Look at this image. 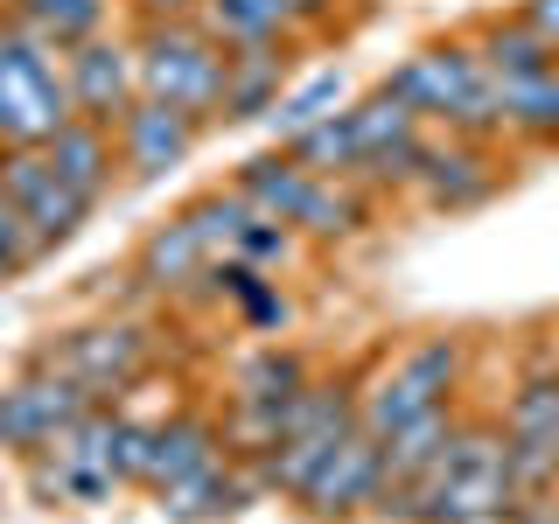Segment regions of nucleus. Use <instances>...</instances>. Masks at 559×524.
Wrapping results in <instances>:
<instances>
[{"label": "nucleus", "mask_w": 559, "mask_h": 524, "mask_svg": "<svg viewBox=\"0 0 559 524\" xmlns=\"http://www.w3.org/2000/svg\"><path fill=\"white\" fill-rule=\"evenodd\" d=\"M511 462H503V427L497 413H468L448 433V448L419 468L413 483H384L378 524H503L511 511Z\"/></svg>", "instance_id": "nucleus-1"}, {"label": "nucleus", "mask_w": 559, "mask_h": 524, "mask_svg": "<svg viewBox=\"0 0 559 524\" xmlns=\"http://www.w3.org/2000/svg\"><path fill=\"white\" fill-rule=\"evenodd\" d=\"M49 364L70 371L84 384V392L98 398V406H127V398L147 384L154 371L168 364V336L147 322L140 308H98V314H78V322L49 329L43 343Z\"/></svg>", "instance_id": "nucleus-2"}, {"label": "nucleus", "mask_w": 559, "mask_h": 524, "mask_svg": "<svg viewBox=\"0 0 559 524\" xmlns=\"http://www.w3.org/2000/svg\"><path fill=\"white\" fill-rule=\"evenodd\" d=\"M462 384H468V336H454V329L406 336V343L378 349L371 371H357V427H371L384 441L413 413L462 398Z\"/></svg>", "instance_id": "nucleus-3"}, {"label": "nucleus", "mask_w": 559, "mask_h": 524, "mask_svg": "<svg viewBox=\"0 0 559 524\" xmlns=\"http://www.w3.org/2000/svg\"><path fill=\"white\" fill-rule=\"evenodd\" d=\"M399 98L427 119V133H462V140H497V98H489V70L462 28L433 35V43L406 49L384 70Z\"/></svg>", "instance_id": "nucleus-4"}, {"label": "nucleus", "mask_w": 559, "mask_h": 524, "mask_svg": "<svg viewBox=\"0 0 559 524\" xmlns=\"http://www.w3.org/2000/svg\"><path fill=\"white\" fill-rule=\"evenodd\" d=\"M78 119L63 78V49L8 14L0 28V147H43Z\"/></svg>", "instance_id": "nucleus-5"}, {"label": "nucleus", "mask_w": 559, "mask_h": 524, "mask_svg": "<svg viewBox=\"0 0 559 524\" xmlns=\"http://www.w3.org/2000/svg\"><path fill=\"white\" fill-rule=\"evenodd\" d=\"M224 57H231V49H224L197 14H189V22H133L140 98H162V105H175V112L203 119V127H217Z\"/></svg>", "instance_id": "nucleus-6"}, {"label": "nucleus", "mask_w": 559, "mask_h": 524, "mask_svg": "<svg viewBox=\"0 0 559 524\" xmlns=\"http://www.w3.org/2000/svg\"><path fill=\"white\" fill-rule=\"evenodd\" d=\"M92 406L98 398L84 392L78 378L57 371L43 349H28L22 371L0 378V454H8V462H28V454H43L70 419H84Z\"/></svg>", "instance_id": "nucleus-7"}, {"label": "nucleus", "mask_w": 559, "mask_h": 524, "mask_svg": "<svg viewBox=\"0 0 559 524\" xmlns=\"http://www.w3.org/2000/svg\"><path fill=\"white\" fill-rule=\"evenodd\" d=\"M384 497V448L371 427H349L336 448L322 454V468L301 483V497H294V511L308 524H357L371 517Z\"/></svg>", "instance_id": "nucleus-8"}, {"label": "nucleus", "mask_w": 559, "mask_h": 524, "mask_svg": "<svg viewBox=\"0 0 559 524\" xmlns=\"http://www.w3.org/2000/svg\"><path fill=\"white\" fill-rule=\"evenodd\" d=\"M511 182V147L503 140H462V133H433L427 140V162H419L413 196L419 210H483L497 189Z\"/></svg>", "instance_id": "nucleus-9"}, {"label": "nucleus", "mask_w": 559, "mask_h": 524, "mask_svg": "<svg viewBox=\"0 0 559 524\" xmlns=\"http://www.w3.org/2000/svg\"><path fill=\"white\" fill-rule=\"evenodd\" d=\"M0 189H8V203H14V210H22L28 231L43 238V252H63V245L98 217V210L84 203L57 168H49V154H43V147H0Z\"/></svg>", "instance_id": "nucleus-10"}, {"label": "nucleus", "mask_w": 559, "mask_h": 524, "mask_svg": "<svg viewBox=\"0 0 559 524\" xmlns=\"http://www.w3.org/2000/svg\"><path fill=\"white\" fill-rule=\"evenodd\" d=\"M63 78H70V105L92 127H119L140 105V63H133V28H105L92 43L63 49Z\"/></svg>", "instance_id": "nucleus-11"}, {"label": "nucleus", "mask_w": 559, "mask_h": 524, "mask_svg": "<svg viewBox=\"0 0 559 524\" xmlns=\"http://www.w3.org/2000/svg\"><path fill=\"white\" fill-rule=\"evenodd\" d=\"M112 140H119L127 182H168L175 168H189V154L210 140V127L189 119V112H175V105H162V98H140L133 112L112 127Z\"/></svg>", "instance_id": "nucleus-12"}, {"label": "nucleus", "mask_w": 559, "mask_h": 524, "mask_svg": "<svg viewBox=\"0 0 559 524\" xmlns=\"http://www.w3.org/2000/svg\"><path fill=\"white\" fill-rule=\"evenodd\" d=\"M210 259H217V252H210V245H203V238H197V231H189V224L168 210L162 224H147V231L133 238L127 273L140 279V294H147V301H189Z\"/></svg>", "instance_id": "nucleus-13"}, {"label": "nucleus", "mask_w": 559, "mask_h": 524, "mask_svg": "<svg viewBox=\"0 0 559 524\" xmlns=\"http://www.w3.org/2000/svg\"><path fill=\"white\" fill-rule=\"evenodd\" d=\"M266 497V483H259L252 462H238V454H217V462H203L197 476L168 483L162 497H154V511L168 524H224L238 511H252V503Z\"/></svg>", "instance_id": "nucleus-14"}, {"label": "nucleus", "mask_w": 559, "mask_h": 524, "mask_svg": "<svg viewBox=\"0 0 559 524\" xmlns=\"http://www.w3.org/2000/svg\"><path fill=\"white\" fill-rule=\"evenodd\" d=\"M497 98V140L503 147H559V63L546 70H511V78H489Z\"/></svg>", "instance_id": "nucleus-15"}, {"label": "nucleus", "mask_w": 559, "mask_h": 524, "mask_svg": "<svg viewBox=\"0 0 559 524\" xmlns=\"http://www.w3.org/2000/svg\"><path fill=\"white\" fill-rule=\"evenodd\" d=\"M217 454H231L224 448V419L210 413V406H168L162 419H154V448H147V497H162L168 483H182V476H197L203 462H217Z\"/></svg>", "instance_id": "nucleus-16"}, {"label": "nucleus", "mask_w": 559, "mask_h": 524, "mask_svg": "<svg viewBox=\"0 0 559 524\" xmlns=\"http://www.w3.org/2000/svg\"><path fill=\"white\" fill-rule=\"evenodd\" d=\"M294 57H301L294 43H280V49H231V57H224L217 127H252V119H273V105L287 98V84H294ZM217 127H210V133H217Z\"/></svg>", "instance_id": "nucleus-17"}, {"label": "nucleus", "mask_w": 559, "mask_h": 524, "mask_svg": "<svg viewBox=\"0 0 559 524\" xmlns=\"http://www.w3.org/2000/svg\"><path fill=\"white\" fill-rule=\"evenodd\" d=\"M43 154H49V168H57L92 210H105V203H112V189L127 182L112 127H92V119H70L63 133H49V140H43Z\"/></svg>", "instance_id": "nucleus-18"}, {"label": "nucleus", "mask_w": 559, "mask_h": 524, "mask_svg": "<svg viewBox=\"0 0 559 524\" xmlns=\"http://www.w3.org/2000/svg\"><path fill=\"white\" fill-rule=\"evenodd\" d=\"M231 189L259 210V217L294 224V217H301V203H308V189H314V168L294 147H280V140H273L266 154H245V162L231 168Z\"/></svg>", "instance_id": "nucleus-19"}, {"label": "nucleus", "mask_w": 559, "mask_h": 524, "mask_svg": "<svg viewBox=\"0 0 559 524\" xmlns=\"http://www.w3.org/2000/svg\"><path fill=\"white\" fill-rule=\"evenodd\" d=\"M197 22L217 35L224 49H280V43L308 49L301 28H294V14H287V0H203Z\"/></svg>", "instance_id": "nucleus-20"}, {"label": "nucleus", "mask_w": 559, "mask_h": 524, "mask_svg": "<svg viewBox=\"0 0 559 524\" xmlns=\"http://www.w3.org/2000/svg\"><path fill=\"white\" fill-rule=\"evenodd\" d=\"M468 43H476V57H483V70L489 78H511V70H546V63H559L552 57V43L538 35L524 14L511 8V14H476V22L462 28Z\"/></svg>", "instance_id": "nucleus-21"}, {"label": "nucleus", "mask_w": 559, "mask_h": 524, "mask_svg": "<svg viewBox=\"0 0 559 524\" xmlns=\"http://www.w3.org/2000/svg\"><path fill=\"white\" fill-rule=\"evenodd\" d=\"M8 14L35 35H49L57 49H78L92 43L105 28H127V14H119V0H8Z\"/></svg>", "instance_id": "nucleus-22"}, {"label": "nucleus", "mask_w": 559, "mask_h": 524, "mask_svg": "<svg viewBox=\"0 0 559 524\" xmlns=\"http://www.w3.org/2000/svg\"><path fill=\"white\" fill-rule=\"evenodd\" d=\"M462 427V398H448V406H427V413H413L406 427H392L384 433V483H413L419 468L433 462V454L448 448V433Z\"/></svg>", "instance_id": "nucleus-23"}, {"label": "nucleus", "mask_w": 559, "mask_h": 524, "mask_svg": "<svg viewBox=\"0 0 559 524\" xmlns=\"http://www.w3.org/2000/svg\"><path fill=\"white\" fill-rule=\"evenodd\" d=\"M343 105H349V78H343V70H314V78L287 84V98L273 105V119H266V127H273V140H280V147H287L294 133H308L314 119L343 112Z\"/></svg>", "instance_id": "nucleus-24"}, {"label": "nucleus", "mask_w": 559, "mask_h": 524, "mask_svg": "<svg viewBox=\"0 0 559 524\" xmlns=\"http://www.w3.org/2000/svg\"><path fill=\"white\" fill-rule=\"evenodd\" d=\"M175 217H182L189 231H197V238L210 245V252H231L238 231H245V217H252V203H245L231 182H210V189H197V196L175 210Z\"/></svg>", "instance_id": "nucleus-25"}, {"label": "nucleus", "mask_w": 559, "mask_h": 524, "mask_svg": "<svg viewBox=\"0 0 559 524\" xmlns=\"http://www.w3.org/2000/svg\"><path fill=\"white\" fill-rule=\"evenodd\" d=\"M231 259H245V266H259V273H294L308 259V238L294 231V224H280V217H245V231H238V245H231Z\"/></svg>", "instance_id": "nucleus-26"}, {"label": "nucleus", "mask_w": 559, "mask_h": 524, "mask_svg": "<svg viewBox=\"0 0 559 524\" xmlns=\"http://www.w3.org/2000/svg\"><path fill=\"white\" fill-rule=\"evenodd\" d=\"M294 154L314 168V175H349L357 168V140H349V112H329V119H314L308 133H294L287 140Z\"/></svg>", "instance_id": "nucleus-27"}, {"label": "nucleus", "mask_w": 559, "mask_h": 524, "mask_svg": "<svg viewBox=\"0 0 559 524\" xmlns=\"http://www.w3.org/2000/svg\"><path fill=\"white\" fill-rule=\"evenodd\" d=\"M43 238H35L28 231V224H22V210H14L8 203V189H0V294H8L14 287V279H28L35 266H43Z\"/></svg>", "instance_id": "nucleus-28"}, {"label": "nucleus", "mask_w": 559, "mask_h": 524, "mask_svg": "<svg viewBox=\"0 0 559 524\" xmlns=\"http://www.w3.org/2000/svg\"><path fill=\"white\" fill-rule=\"evenodd\" d=\"M343 8L349 0H287L294 28H301V43H329V35L343 28Z\"/></svg>", "instance_id": "nucleus-29"}, {"label": "nucleus", "mask_w": 559, "mask_h": 524, "mask_svg": "<svg viewBox=\"0 0 559 524\" xmlns=\"http://www.w3.org/2000/svg\"><path fill=\"white\" fill-rule=\"evenodd\" d=\"M203 0H119V14H127V28L133 22H189Z\"/></svg>", "instance_id": "nucleus-30"}, {"label": "nucleus", "mask_w": 559, "mask_h": 524, "mask_svg": "<svg viewBox=\"0 0 559 524\" xmlns=\"http://www.w3.org/2000/svg\"><path fill=\"white\" fill-rule=\"evenodd\" d=\"M518 14H524V22H532L538 35H546L552 57H559V0H518Z\"/></svg>", "instance_id": "nucleus-31"}, {"label": "nucleus", "mask_w": 559, "mask_h": 524, "mask_svg": "<svg viewBox=\"0 0 559 524\" xmlns=\"http://www.w3.org/2000/svg\"><path fill=\"white\" fill-rule=\"evenodd\" d=\"M349 8H357V14H371V8H378V0H349Z\"/></svg>", "instance_id": "nucleus-32"}, {"label": "nucleus", "mask_w": 559, "mask_h": 524, "mask_svg": "<svg viewBox=\"0 0 559 524\" xmlns=\"http://www.w3.org/2000/svg\"><path fill=\"white\" fill-rule=\"evenodd\" d=\"M0 28H8V0H0Z\"/></svg>", "instance_id": "nucleus-33"}]
</instances>
